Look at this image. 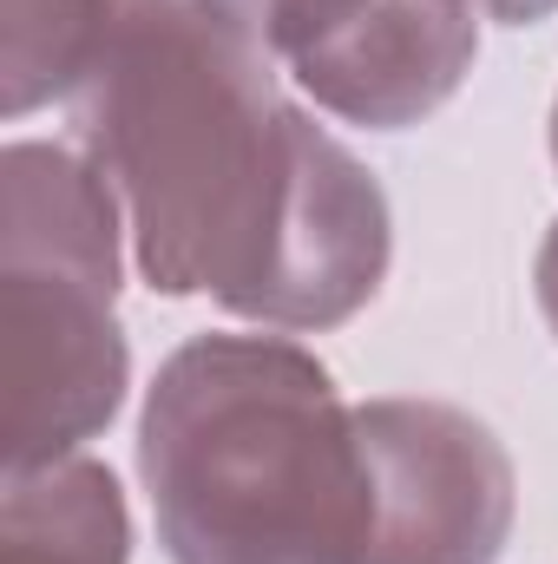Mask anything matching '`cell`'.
Wrapping results in <instances>:
<instances>
[{"instance_id":"7a4b0ae2","label":"cell","mask_w":558,"mask_h":564,"mask_svg":"<svg viewBox=\"0 0 558 564\" xmlns=\"http://www.w3.org/2000/svg\"><path fill=\"white\" fill-rule=\"evenodd\" d=\"M144 486L171 564H362V414L277 335L184 341L144 401Z\"/></svg>"},{"instance_id":"ba28073f","label":"cell","mask_w":558,"mask_h":564,"mask_svg":"<svg viewBox=\"0 0 558 564\" xmlns=\"http://www.w3.org/2000/svg\"><path fill=\"white\" fill-rule=\"evenodd\" d=\"M204 13H217L230 33H244L264 59H282L289 73H309L329 46H342L355 33V20L375 0H197Z\"/></svg>"},{"instance_id":"6da1fadb","label":"cell","mask_w":558,"mask_h":564,"mask_svg":"<svg viewBox=\"0 0 558 564\" xmlns=\"http://www.w3.org/2000/svg\"><path fill=\"white\" fill-rule=\"evenodd\" d=\"M79 132L119 177L139 263L164 295L204 289L277 328H329L388 270L375 177L197 0L106 7L79 79Z\"/></svg>"},{"instance_id":"9c48e42d","label":"cell","mask_w":558,"mask_h":564,"mask_svg":"<svg viewBox=\"0 0 558 564\" xmlns=\"http://www.w3.org/2000/svg\"><path fill=\"white\" fill-rule=\"evenodd\" d=\"M539 308H546V322H552V335H558V224H552V237H546V250H539Z\"/></svg>"},{"instance_id":"30bf717a","label":"cell","mask_w":558,"mask_h":564,"mask_svg":"<svg viewBox=\"0 0 558 564\" xmlns=\"http://www.w3.org/2000/svg\"><path fill=\"white\" fill-rule=\"evenodd\" d=\"M480 7H486L493 20H546L558 0H480Z\"/></svg>"},{"instance_id":"5b68a950","label":"cell","mask_w":558,"mask_h":564,"mask_svg":"<svg viewBox=\"0 0 558 564\" xmlns=\"http://www.w3.org/2000/svg\"><path fill=\"white\" fill-rule=\"evenodd\" d=\"M473 46L480 40L466 0H375L342 46L296 73V86L355 126L395 132L433 112L466 79Z\"/></svg>"},{"instance_id":"8992f818","label":"cell","mask_w":558,"mask_h":564,"mask_svg":"<svg viewBox=\"0 0 558 564\" xmlns=\"http://www.w3.org/2000/svg\"><path fill=\"white\" fill-rule=\"evenodd\" d=\"M7 564H126V506L112 473L86 459L13 473Z\"/></svg>"},{"instance_id":"3957f363","label":"cell","mask_w":558,"mask_h":564,"mask_svg":"<svg viewBox=\"0 0 558 564\" xmlns=\"http://www.w3.org/2000/svg\"><path fill=\"white\" fill-rule=\"evenodd\" d=\"M112 191L73 151H7V466L33 473L112 421Z\"/></svg>"},{"instance_id":"8fae6325","label":"cell","mask_w":558,"mask_h":564,"mask_svg":"<svg viewBox=\"0 0 558 564\" xmlns=\"http://www.w3.org/2000/svg\"><path fill=\"white\" fill-rule=\"evenodd\" d=\"M552 151H558V112H552Z\"/></svg>"},{"instance_id":"277c9868","label":"cell","mask_w":558,"mask_h":564,"mask_svg":"<svg viewBox=\"0 0 558 564\" xmlns=\"http://www.w3.org/2000/svg\"><path fill=\"white\" fill-rule=\"evenodd\" d=\"M375 525L362 564H493L513 532V466L473 414L440 401H368Z\"/></svg>"},{"instance_id":"52a82bcc","label":"cell","mask_w":558,"mask_h":564,"mask_svg":"<svg viewBox=\"0 0 558 564\" xmlns=\"http://www.w3.org/2000/svg\"><path fill=\"white\" fill-rule=\"evenodd\" d=\"M112 0H7V112L79 86Z\"/></svg>"}]
</instances>
